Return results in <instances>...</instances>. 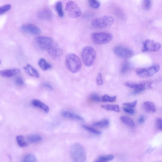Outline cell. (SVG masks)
Returning a JSON list of instances; mask_svg holds the SVG:
<instances>
[{
  "label": "cell",
  "instance_id": "cell-24",
  "mask_svg": "<svg viewBox=\"0 0 162 162\" xmlns=\"http://www.w3.org/2000/svg\"><path fill=\"white\" fill-rule=\"evenodd\" d=\"M131 65L130 63L127 61L124 62L122 65L120 72L122 74H125L131 69Z\"/></svg>",
  "mask_w": 162,
  "mask_h": 162
},
{
  "label": "cell",
  "instance_id": "cell-14",
  "mask_svg": "<svg viewBox=\"0 0 162 162\" xmlns=\"http://www.w3.org/2000/svg\"><path fill=\"white\" fill-rule=\"evenodd\" d=\"M20 72V69L18 68L5 69L0 71V75L5 78H11L14 77Z\"/></svg>",
  "mask_w": 162,
  "mask_h": 162
},
{
  "label": "cell",
  "instance_id": "cell-40",
  "mask_svg": "<svg viewBox=\"0 0 162 162\" xmlns=\"http://www.w3.org/2000/svg\"><path fill=\"white\" fill-rule=\"evenodd\" d=\"M156 123L157 127L159 130L161 131L162 129V119L161 118H158L157 119Z\"/></svg>",
  "mask_w": 162,
  "mask_h": 162
},
{
  "label": "cell",
  "instance_id": "cell-16",
  "mask_svg": "<svg viewBox=\"0 0 162 162\" xmlns=\"http://www.w3.org/2000/svg\"><path fill=\"white\" fill-rule=\"evenodd\" d=\"M31 104L34 107L41 109L46 113H48L49 111V108L48 106L40 100L34 99L32 100Z\"/></svg>",
  "mask_w": 162,
  "mask_h": 162
},
{
  "label": "cell",
  "instance_id": "cell-3",
  "mask_svg": "<svg viewBox=\"0 0 162 162\" xmlns=\"http://www.w3.org/2000/svg\"><path fill=\"white\" fill-rule=\"evenodd\" d=\"M81 55L85 65L87 67H89L94 64L96 57V52L94 48L90 46H88L83 49Z\"/></svg>",
  "mask_w": 162,
  "mask_h": 162
},
{
  "label": "cell",
  "instance_id": "cell-8",
  "mask_svg": "<svg viewBox=\"0 0 162 162\" xmlns=\"http://www.w3.org/2000/svg\"><path fill=\"white\" fill-rule=\"evenodd\" d=\"M160 68V65H155L148 68H138L135 72L139 77L146 78L152 77L157 73Z\"/></svg>",
  "mask_w": 162,
  "mask_h": 162
},
{
  "label": "cell",
  "instance_id": "cell-37",
  "mask_svg": "<svg viewBox=\"0 0 162 162\" xmlns=\"http://www.w3.org/2000/svg\"><path fill=\"white\" fill-rule=\"evenodd\" d=\"M91 100L94 102H99L101 101V98L97 94H94L91 95Z\"/></svg>",
  "mask_w": 162,
  "mask_h": 162
},
{
  "label": "cell",
  "instance_id": "cell-39",
  "mask_svg": "<svg viewBox=\"0 0 162 162\" xmlns=\"http://www.w3.org/2000/svg\"><path fill=\"white\" fill-rule=\"evenodd\" d=\"M123 110L124 112L129 114H133L135 112V110L133 108L129 107H124Z\"/></svg>",
  "mask_w": 162,
  "mask_h": 162
},
{
  "label": "cell",
  "instance_id": "cell-26",
  "mask_svg": "<svg viewBox=\"0 0 162 162\" xmlns=\"http://www.w3.org/2000/svg\"><path fill=\"white\" fill-rule=\"evenodd\" d=\"M25 137L23 135H19L16 137V140L19 146L22 147L28 146V144L25 141Z\"/></svg>",
  "mask_w": 162,
  "mask_h": 162
},
{
  "label": "cell",
  "instance_id": "cell-38",
  "mask_svg": "<svg viewBox=\"0 0 162 162\" xmlns=\"http://www.w3.org/2000/svg\"><path fill=\"white\" fill-rule=\"evenodd\" d=\"M137 100H135L133 101V103H125L123 104L124 106L133 108L135 107L137 105Z\"/></svg>",
  "mask_w": 162,
  "mask_h": 162
},
{
  "label": "cell",
  "instance_id": "cell-17",
  "mask_svg": "<svg viewBox=\"0 0 162 162\" xmlns=\"http://www.w3.org/2000/svg\"><path fill=\"white\" fill-rule=\"evenodd\" d=\"M24 69L26 73L31 77L36 78H39L40 76L38 72L30 65H26L24 67Z\"/></svg>",
  "mask_w": 162,
  "mask_h": 162
},
{
  "label": "cell",
  "instance_id": "cell-12",
  "mask_svg": "<svg viewBox=\"0 0 162 162\" xmlns=\"http://www.w3.org/2000/svg\"><path fill=\"white\" fill-rule=\"evenodd\" d=\"M21 29L23 32L32 35H38L41 32L40 29L38 26L32 24L23 25L21 26Z\"/></svg>",
  "mask_w": 162,
  "mask_h": 162
},
{
  "label": "cell",
  "instance_id": "cell-43",
  "mask_svg": "<svg viewBox=\"0 0 162 162\" xmlns=\"http://www.w3.org/2000/svg\"><path fill=\"white\" fill-rule=\"evenodd\" d=\"M1 60H0V64H1Z\"/></svg>",
  "mask_w": 162,
  "mask_h": 162
},
{
  "label": "cell",
  "instance_id": "cell-1",
  "mask_svg": "<svg viewBox=\"0 0 162 162\" xmlns=\"http://www.w3.org/2000/svg\"><path fill=\"white\" fill-rule=\"evenodd\" d=\"M65 64L68 70L72 73H77L80 71L82 65L80 58L73 53L67 55L66 58Z\"/></svg>",
  "mask_w": 162,
  "mask_h": 162
},
{
  "label": "cell",
  "instance_id": "cell-9",
  "mask_svg": "<svg viewBox=\"0 0 162 162\" xmlns=\"http://www.w3.org/2000/svg\"><path fill=\"white\" fill-rule=\"evenodd\" d=\"M65 10L68 16L72 18H78L81 14V11L80 8L72 1L68 2L66 5Z\"/></svg>",
  "mask_w": 162,
  "mask_h": 162
},
{
  "label": "cell",
  "instance_id": "cell-11",
  "mask_svg": "<svg viewBox=\"0 0 162 162\" xmlns=\"http://www.w3.org/2000/svg\"><path fill=\"white\" fill-rule=\"evenodd\" d=\"M161 47L159 43L151 39H147L143 44L142 51L143 52H155L159 51Z\"/></svg>",
  "mask_w": 162,
  "mask_h": 162
},
{
  "label": "cell",
  "instance_id": "cell-32",
  "mask_svg": "<svg viewBox=\"0 0 162 162\" xmlns=\"http://www.w3.org/2000/svg\"><path fill=\"white\" fill-rule=\"evenodd\" d=\"M12 8V6L10 4L5 5L0 7V15L5 14L9 11Z\"/></svg>",
  "mask_w": 162,
  "mask_h": 162
},
{
  "label": "cell",
  "instance_id": "cell-25",
  "mask_svg": "<svg viewBox=\"0 0 162 162\" xmlns=\"http://www.w3.org/2000/svg\"><path fill=\"white\" fill-rule=\"evenodd\" d=\"M120 119L122 122H123L124 124L131 127L135 126L134 122L131 118L127 116H121Z\"/></svg>",
  "mask_w": 162,
  "mask_h": 162
},
{
  "label": "cell",
  "instance_id": "cell-33",
  "mask_svg": "<svg viewBox=\"0 0 162 162\" xmlns=\"http://www.w3.org/2000/svg\"><path fill=\"white\" fill-rule=\"evenodd\" d=\"M82 127L85 129L90 132V133H92L96 135H100L101 133L100 131L95 130V129L94 128L88 126L83 125L82 126Z\"/></svg>",
  "mask_w": 162,
  "mask_h": 162
},
{
  "label": "cell",
  "instance_id": "cell-30",
  "mask_svg": "<svg viewBox=\"0 0 162 162\" xmlns=\"http://www.w3.org/2000/svg\"><path fill=\"white\" fill-rule=\"evenodd\" d=\"M109 122L107 119H104V120L97 122H95L93 124L94 126H98L100 127H107L109 125Z\"/></svg>",
  "mask_w": 162,
  "mask_h": 162
},
{
  "label": "cell",
  "instance_id": "cell-23",
  "mask_svg": "<svg viewBox=\"0 0 162 162\" xmlns=\"http://www.w3.org/2000/svg\"><path fill=\"white\" fill-rule=\"evenodd\" d=\"M101 107L108 111H114L116 112H119L120 111V107L117 105H103L101 106Z\"/></svg>",
  "mask_w": 162,
  "mask_h": 162
},
{
  "label": "cell",
  "instance_id": "cell-28",
  "mask_svg": "<svg viewBox=\"0 0 162 162\" xmlns=\"http://www.w3.org/2000/svg\"><path fill=\"white\" fill-rule=\"evenodd\" d=\"M37 159L35 155L32 154H28L25 155L23 158V161L24 162H35L37 161Z\"/></svg>",
  "mask_w": 162,
  "mask_h": 162
},
{
  "label": "cell",
  "instance_id": "cell-31",
  "mask_svg": "<svg viewBox=\"0 0 162 162\" xmlns=\"http://www.w3.org/2000/svg\"><path fill=\"white\" fill-rule=\"evenodd\" d=\"M88 4L90 7L94 9L98 8L100 5L98 0H88Z\"/></svg>",
  "mask_w": 162,
  "mask_h": 162
},
{
  "label": "cell",
  "instance_id": "cell-41",
  "mask_svg": "<svg viewBox=\"0 0 162 162\" xmlns=\"http://www.w3.org/2000/svg\"><path fill=\"white\" fill-rule=\"evenodd\" d=\"M42 85L44 87L48 89L49 90L52 91L53 90V87L52 85L48 83H45Z\"/></svg>",
  "mask_w": 162,
  "mask_h": 162
},
{
  "label": "cell",
  "instance_id": "cell-15",
  "mask_svg": "<svg viewBox=\"0 0 162 162\" xmlns=\"http://www.w3.org/2000/svg\"><path fill=\"white\" fill-rule=\"evenodd\" d=\"M38 17L40 19L48 20L52 17V12L51 10L48 8L43 9L38 13Z\"/></svg>",
  "mask_w": 162,
  "mask_h": 162
},
{
  "label": "cell",
  "instance_id": "cell-6",
  "mask_svg": "<svg viewBox=\"0 0 162 162\" xmlns=\"http://www.w3.org/2000/svg\"><path fill=\"white\" fill-rule=\"evenodd\" d=\"M114 18L111 16H105L100 18L96 19L92 21L91 24L95 27L103 28L111 26L113 24Z\"/></svg>",
  "mask_w": 162,
  "mask_h": 162
},
{
  "label": "cell",
  "instance_id": "cell-36",
  "mask_svg": "<svg viewBox=\"0 0 162 162\" xmlns=\"http://www.w3.org/2000/svg\"><path fill=\"white\" fill-rule=\"evenodd\" d=\"M15 84L16 85L21 86L24 84V81L23 78L21 77H16L15 81Z\"/></svg>",
  "mask_w": 162,
  "mask_h": 162
},
{
  "label": "cell",
  "instance_id": "cell-19",
  "mask_svg": "<svg viewBox=\"0 0 162 162\" xmlns=\"http://www.w3.org/2000/svg\"><path fill=\"white\" fill-rule=\"evenodd\" d=\"M38 64L39 67L44 71L48 70L52 68L51 65L44 58L40 59Z\"/></svg>",
  "mask_w": 162,
  "mask_h": 162
},
{
  "label": "cell",
  "instance_id": "cell-34",
  "mask_svg": "<svg viewBox=\"0 0 162 162\" xmlns=\"http://www.w3.org/2000/svg\"><path fill=\"white\" fill-rule=\"evenodd\" d=\"M151 5V0H144L143 6L144 9L146 10H149Z\"/></svg>",
  "mask_w": 162,
  "mask_h": 162
},
{
  "label": "cell",
  "instance_id": "cell-42",
  "mask_svg": "<svg viewBox=\"0 0 162 162\" xmlns=\"http://www.w3.org/2000/svg\"><path fill=\"white\" fill-rule=\"evenodd\" d=\"M145 121V118L143 115L141 116L138 120V122L140 124H142L144 123Z\"/></svg>",
  "mask_w": 162,
  "mask_h": 162
},
{
  "label": "cell",
  "instance_id": "cell-27",
  "mask_svg": "<svg viewBox=\"0 0 162 162\" xmlns=\"http://www.w3.org/2000/svg\"><path fill=\"white\" fill-rule=\"evenodd\" d=\"M114 156L113 155H108L105 156L99 157L96 160L95 162H105L111 161L113 159Z\"/></svg>",
  "mask_w": 162,
  "mask_h": 162
},
{
  "label": "cell",
  "instance_id": "cell-20",
  "mask_svg": "<svg viewBox=\"0 0 162 162\" xmlns=\"http://www.w3.org/2000/svg\"><path fill=\"white\" fill-rule=\"evenodd\" d=\"M143 107L145 110L148 112H154L156 110V106L152 102H145L144 104Z\"/></svg>",
  "mask_w": 162,
  "mask_h": 162
},
{
  "label": "cell",
  "instance_id": "cell-10",
  "mask_svg": "<svg viewBox=\"0 0 162 162\" xmlns=\"http://www.w3.org/2000/svg\"><path fill=\"white\" fill-rule=\"evenodd\" d=\"M113 52L118 57L124 59H128L133 57L134 53L131 49L125 46L118 45L113 49Z\"/></svg>",
  "mask_w": 162,
  "mask_h": 162
},
{
  "label": "cell",
  "instance_id": "cell-29",
  "mask_svg": "<svg viewBox=\"0 0 162 162\" xmlns=\"http://www.w3.org/2000/svg\"><path fill=\"white\" fill-rule=\"evenodd\" d=\"M116 96L111 97L107 94H105L101 97V101L103 102H113L116 100Z\"/></svg>",
  "mask_w": 162,
  "mask_h": 162
},
{
  "label": "cell",
  "instance_id": "cell-2",
  "mask_svg": "<svg viewBox=\"0 0 162 162\" xmlns=\"http://www.w3.org/2000/svg\"><path fill=\"white\" fill-rule=\"evenodd\" d=\"M72 159L75 162H85L87 160V155L84 148L78 143L72 145L70 148Z\"/></svg>",
  "mask_w": 162,
  "mask_h": 162
},
{
  "label": "cell",
  "instance_id": "cell-21",
  "mask_svg": "<svg viewBox=\"0 0 162 162\" xmlns=\"http://www.w3.org/2000/svg\"><path fill=\"white\" fill-rule=\"evenodd\" d=\"M27 140L30 143H34L40 141L42 139L40 135L37 134L29 135L27 137Z\"/></svg>",
  "mask_w": 162,
  "mask_h": 162
},
{
  "label": "cell",
  "instance_id": "cell-4",
  "mask_svg": "<svg viewBox=\"0 0 162 162\" xmlns=\"http://www.w3.org/2000/svg\"><path fill=\"white\" fill-rule=\"evenodd\" d=\"M124 84L127 87L134 89L133 94H139L145 89L152 88L151 83L150 82L127 81Z\"/></svg>",
  "mask_w": 162,
  "mask_h": 162
},
{
  "label": "cell",
  "instance_id": "cell-22",
  "mask_svg": "<svg viewBox=\"0 0 162 162\" xmlns=\"http://www.w3.org/2000/svg\"><path fill=\"white\" fill-rule=\"evenodd\" d=\"M55 7L56 11L59 16L61 18L63 17L64 14L62 2L59 1L56 3Z\"/></svg>",
  "mask_w": 162,
  "mask_h": 162
},
{
  "label": "cell",
  "instance_id": "cell-13",
  "mask_svg": "<svg viewBox=\"0 0 162 162\" xmlns=\"http://www.w3.org/2000/svg\"><path fill=\"white\" fill-rule=\"evenodd\" d=\"M48 54L53 59H56L62 55V49L57 44H54L47 51Z\"/></svg>",
  "mask_w": 162,
  "mask_h": 162
},
{
  "label": "cell",
  "instance_id": "cell-5",
  "mask_svg": "<svg viewBox=\"0 0 162 162\" xmlns=\"http://www.w3.org/2000/svg\"><path fill=\"white\" fill-rule=\"evenodd\" d=\"M91 38L95 44L103 45L111 42L113 38V36L107 32L94 33L92 34Z\"/></svg>",
  "mask_w": 162,
  "mask_h": 162
},
{
  "label": "cell",
  "instance_id": "cell-18",
  "mask_svg": "<svg viewBox=\"0 0 162 162\" xmlns=\"http://www.w3.org/2000/svg\"><path fill=\"white\" fill-rule=\"evenodd\" d=\"M62 115L63 116L65 117L73 119V120L80 121H83L84 120L83 118L81 116L70 112L63 111L62 112Z\"/></svg>",
  "mask_w": 162,
  "mask_h": 162
},
{
  "label": "cell",
  "instance_id": "cell-35",
  "mask_svg": "<svg viewBox=\"0 0 162 162\" xmlns=\"http://www.w3.org/2000/svg\"><path fill=\"white\" fill-rule=\"evenodd\" d=\"M97 84L98 85H102L103 84V81L102 74L99 73L97 75L96 79Z\"/></svg>",
  "mask_w": 162,
  "mask_h": 162
},
{
  "label": "cell",
  "instance_id": "cell-7",
  "mask_svg": "<svg viewBox=\"0 0 162 162\" xmlns=\"http://www.w3.org/2000/svg\"><path fill=\"white\" fill-rule=\"evenodd\" d=\"M34 42L36 47L42 51H47L54 44L51 38L44 36L36 38Z\"/></svg>",
  "mask_w": 162,
  "mask_h": 162
}]
</instances>
